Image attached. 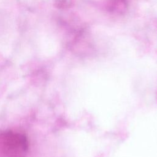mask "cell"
<instances>
[{"mask_svg":"<svg viewBox=\"0 0 157 157\" xmlns=\"http://www.w3.org/2000/svg\"><path fill=\"white\" fill-rule=\"evenodd\" d=\"M28 150L26 137L12 131L0 134V153L4 157H24Z\"/></svg>","mask_w":157,"mask_h":157,"instance_id":"1","label":"cell"},{"mask_svg":"<svg viewBox=\"0 0 157 157\" xmlns=\"http://www.w3.org/2000/svg\"><path fill=\"white\" fill-rule=\"evenodd\" d=\"M128 0H106L105 9L111 13L123 14L128 9Z\"/></svg>","mask_w":157,"mask_h":157,"instance_id":"2","label":"cell"},{"mask_svg":"<svg viewBox=\"0 0 157 157\" xmlns=\"http://www.w3.org/2000/svg\"><path fill=\"white\" fill-rule=\"evenodd\" d=\"M77 0H53V4L56 8L60 10H67L72 8Z\"/></svg>","mask_w":157,"mask_h":157,"instance_id":"3","label":"cell"}]
</instances>
